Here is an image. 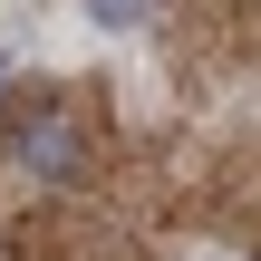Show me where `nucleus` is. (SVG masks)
<instances>
[{"mask_svg": "<svg viewBox=\"0 0 261 261\" xmlns=\"http://www.w3.org/2000/svg\"><path fill=\"white\" fill-rule=\"evenodd\" d=\"M87 19H97V29H145L155 0H87Z\"/></svg>", "mask_w": 261, "mask_h": 261, "instance_id": "nucleus-2", "label": "nucleus"}, {"mask_svg": "<svg viewBox=\"0 0 261 261\" xmlns=\"http://www.w3.org/2000/svg\"><path fill=\"white\" fill-rule=\"evenodd\" d=\"M19 165L48 174V184H77V174H87V136H77L58 107H29V116H19Z\"/></svg>", "mask_w": 261, "mask_h": 261, "instance_id": "nucleus-1", "label": "nucleus"}]
</instances>
